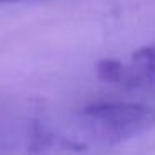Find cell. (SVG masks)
<instances>
[{
	"instance_id": "6da1fadb",
	"label": "cell",
	"mask_w": 155,
	"mask_h": 155,
	"mask_svg": "<svg viewBox=\"0 0 155 155\" xmlns=\"http://www.w3.org/2000/svg\"><path fill=\"white\" fill-rule=\"evenodd\" d=\"M85 130L104 143H122L155 127V108L127 102H102L80 112Z\"/></svg>"
},
{
	"instance_id": "7a4b0ae2",
	"label": "cell",
	"mask_w": 155,
	"mask_h": 155,
	"mask_svg": "<svg viewBox=\"0 0 155 155\" xmlns=\"http://www.w3.org/2000/svg\"><path fill=\"white\" fill-rule=\"evenodd\" d=\"M98 77L124 87L155 88V44L142 47L125 58L102 60Z\"/></svg>"
},
{
	"instance_id": "3957f363",
	"label": "cell",
	"mask_w": 155,
	"mask_h": 155,
	"mask_svg": "<svg viewBox=\"0 0 155 155\" xmlns=\"http://www.w3.org/2000/svg\"><path fill=\"white\" fill-rule=\"evenodd\" d=\"M15 2H25V0H0V5H5V4H15Z\"/></svg>"
}]
</instances>
